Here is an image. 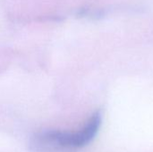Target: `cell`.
I'll list each match as a JSON object with an SVG mask.
<instances>
[{
  "label": "cell",
  "instance_id": "6da1fadb",
  "mask_svg": "<svg viewBox=\"0 0 153 152\" xmlns=\"http://www.w3.org/2000/svg\"><path fill=\"white\" fill-rule=\"evenodd\" d=\"M101 124V114H94L88 123L76 132L56 130L38 133L32 142L35 151L39 152H66L86 146L97 134Z\"/></svg>",
  "mask_w": 153,
  "mask_h": 152
}]
</instances>
